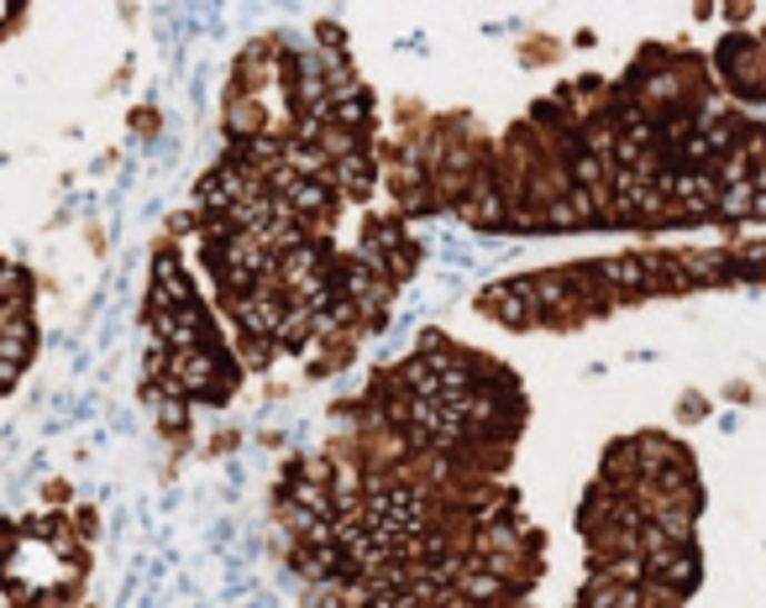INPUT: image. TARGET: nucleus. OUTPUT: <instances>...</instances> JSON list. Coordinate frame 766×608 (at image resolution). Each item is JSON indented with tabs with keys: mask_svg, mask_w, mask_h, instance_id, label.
<instances>
[{
	"mask_svg": "<svg viewBox=\"0 0 766 608\" xmlns=\"http://www.w3.org/2000/svg\"><path fill=\"white\" fill-rule=\"evenodd\" d=\"M484 310L499 315L505 326H536V299H530V283H494L484 295Z\"/></svg>",
	"mask_w": 766,
	"mask_h": 608,
	"instance_id": "nucleus-1",
	"label": "nucleus"
}]
</instances>
